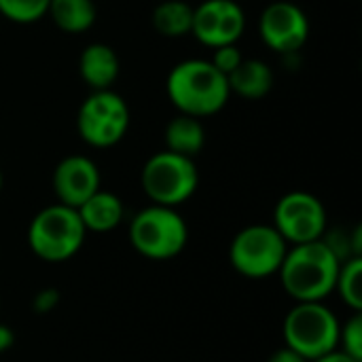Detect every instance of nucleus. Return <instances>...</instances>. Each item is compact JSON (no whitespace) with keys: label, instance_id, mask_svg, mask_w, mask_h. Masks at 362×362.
<instances>
[{"label":"nucleus","instance_id":"1","mask_svg":"<svg viewBox=\"0 0 362 362\" xmlns=\"http://www.w3.org/2000/svg\"><path fill=\"white\" fill-rule=\"evenodd\" d=\"M339 265L341 259L322 238L288 248L278 269V278L284 293L295 303L325 301L335 291Z\"/></svg>","mask_w":362,"mask_h":362},{"label":"nucleus","instance_id":"2","mask_svg":"<svg viewBox=\"0 0 362 362\" xmlns=\"http://www.w3.org/2000/svg\"><path fill=\"white\" fill-rule=\"evenodd\" d=\"M165 91L180 115L195 119L221 112L231 98L227 76L210 59H185L176 64L168 74Z\"/></svg>","mask_w":362,"mask_h":362},{"label":"nucleus","instance_id":"3","mask_svg":"<svg viewBox=\"0 0 362 362\" xmlns=\"http://www.w3.org/2000/svg\"><path fill=\"white\" fill-rule=\"evenodd\" d=\"M339 318L325 301H297L284 316V346L308 361H316L339 348Z\"/></svg>","mask_w":362,"mask_h":362},{"label":"nucleus","instance_id":"4","mask_svg":"<svg viewBox=\"0 0 362 362\" xmlns=\"http://www.w3.org/2000/svg\"><path fill=\"white\" fill-rule=\"evenodd\" d=\"M87 229L76 208L53 204L34 214L28 227V246L45 263L72 259L85 242Z\"/></svg>","mask_w":362,"mask_h":362},{"label":"nucleus","instance_id":"5","mask_svg":"<svg viewBox=\"0 0 362 362\" xmlns=\"http://www.w3.org/2000/svg\"><path fill=\"white\" fill-rule=\"evenodd\" d=\"M189 242V227L176 208L151 204L129 221V244L151 261L178 257Z\"/></svg>","mask_w":362,"mask_h":362},{"label":"nucleus","instance_id":"6","mask_svg":"<svg viewBox=\"0 0 362 362\" xmlns=\"http://www.w3.org/2000/svg\"><path fill=\"white\" fill-rule=\"evenodd\" d=\"M142 191L157 206L178 208L191 199L199 185V172L191 157L161 151L146 159L140 174Z\"/></svg>","mask_w":362,"mask_h":362},{"label":"nucleus","instance_id":"7","mask_svg":"<svg viewBox=\"0 0 362 362\" xmlns=\"http://www.w3.org/2000/svg\"><path fill=\"white\" fill-rule=\"evenodd\" d=\"M129 106L112 89L91 91L76 112V132L81 140L93 148H110L119 144L129 129Z\"/></svg>","mask_w":362,"mask_h":362},{"label":"nucleus","instance_id":"8","mask_svg":"<svg viewBox=\"0 0 362 362\" xmlns=\"http://www.w3.org/2000/svg\"><path fill=\"white\" fill-rule=\"evenodd\" d=\"M288 244L274 225H248L235 233L229 261L240 276L263 280L278 274Z\"/></svg>","mask_w":362,"mask_h":362},{"label":"nucleus","instance_id":"9","mask_svg":"<svg viewBox=\"0 0 362 362\" xmlns=\"http://www.w3.org/2000/svg\"><path fill=\"white\" fill-rule=\"evenodd\" d=\"M286 244H305L322 240L329 216L325 204L308 191H291L282 195L274 208V223Z\"/></svg>","mask_w":362,"mask_h":362},{"label":"nucleus","instance_id":"10","mask_svg":"<svg viewBox=\"0 0 362 362\" xmlns=\"http://www.w3.org/2000/svg\"><path fill=\"white\" fill-rule=\"evenodd\" d=\"M246 28V13L235 0H204L193 8L191 34L206 47L238 45Z\"/></svg>","mask_w":362,"mask_h":362},{"label":"nucleus","instance_id":"11","mask_svg":"<svg viewBox=\"0 0 362 362\" xmlns=\"http://www.w3.org/2000/svg\"><path fill=\"white\" fill-rule=\"evenodd\" d=\"M259 34L276 53H295L299 51L310 36V19L301 6L288 0H278L265 6L259 19Z\"/></svg>","mask_w":362,"mask_h":362},{"label":"nucleus","instance_id":"12","mask_svg":"<svg viewBox=\"0 0 362 362\" xmlns=\"http://www.w3.org/2000/svg\"><path fill=\"white\" fill-rule=\"evenodd\" d=\"M51 185L59 204L78 208L100 189V170L89 157L70 155L55 165Z\"/></svg>","mask_w":362,"mask_h":362},{"label":"nucleus","instance_id":"13","mask_svg":"<svg viewBox=\"0 0 362 362\" xmlns=\"http://www.w3.org/2000/svg\"><path fill=\"white\" fill-rule=\"evenodd\" d=\"M87 233H110L125 218V206L119 195L98 189L76 208Z\"/></svg>","mask_w":362,"mask_h":362},{"label":"nucleus","instance_id":"14","mask_svg":"<svg viewBox=\"0 0 362 362\" xmlns=\"http://www.w3.org/2000/svg\"><path fill=\"white\" fill-rule=\"evenodd\" d=\"M78 72L91 91L110 89L119 76V57L112 47L104 42H91L78 57Z\"/></svg>","mask_w":362,"mask_h":362},{"label":"nucleus","instance_id":"15","mask_svg":"<svg viewBox=\"0 0 362 362\" xmlns=\"http://www.w3.org/2000/svg\"><path fill=\"white\" fill-rule=\"evenodd\" d=\"M229 91L246 98V100H261L274 87V70L261 59H242L240 66L227 74Z\"/></svg>","mask_w":362,"mask_h":362},{"label":"nucleus","instance_id":"16","mask_svg":"<svg viewBox=\"0 0 362 362\" xmlns=\"http://www.w3.org/2000/svg\"><path fill=\"white\" fill-rule=\"evenodd\" d=\"M206 144V129L199 119L189 117V115H176L168 127H165V151L185 155V157H195L202 153Z\"/></svg>","mask_w":362,"mask_h":362},{"label":"nucleus","instance_id":"17","mask_svg":"<svg viewBox=\"0 0 362 362\" xmlns=\"http://www.w3.org/2000/svg\"><path fill=\"white\" fill-rule=\"evenodd\" d=\"M47 15L66 34L87 32L98 17L93 0H51Z\"/></svg>","mask_w":362,"mask_h":362},{"label":"nucleus","instance_id":"18","mask_svg":"<svg viewBox=\"0 0 362 362\" xmlns=\"http://www.w3.org/2000/svg\"><path fill=\"white\" fill-rule=\"evenodd\" d=\"M153 28L168 38H180L191 34L193 6L182 0H165L153 11Z\"/></svg>","mask_w":362,"mask_h":362},{"label":"nucleus","instance_id":"19","mask_svg":"<svg viewBox=\"0 0 362 362\" xmlns=\"http://www.w3.org/2000/svg\"><path fill=\"white\" fill-rule=\"evenodd\" d=\"M344 305L352 312H362V257H348L341 261L335 291Z\"/></svg>","mask_w":362,"mask_h":362},{"label":"nucleus","instance_id":"20","mask_svg":"<svg viewBox=\"0 0 362 362\" xmlns=\"http://www.w3.org/2000/svg\"><path fill=\"white\" fill-rule=\"evenodd\" d=\"M51 0H0V15L13 23H34L49 11Z\"/></svg>","mask_w":362,"mask_h":362},{"label":"nucleus","instance_id":"21","mask_svg":"<svg viewBox=\"0 0 362 362\" xmlns=\"http://www.w3.org/2000/svg\"><path fill=\"white\" fill-rule=\"evenodd\" d=\"M344 354L362 362V312H352V316L339 325V348Z\"/></svg>","mask_w":362,"mask_h":362},{"label":"nucleus","instance_id":"22","mask_svg":"<svg viewBox=\"0 0 362 362\" xmlns=\"http://www.w3.org/2000/svg\"><path fill=\"white\" fill-rule=\"evenodd\" d=\"M242 59H244V55L238 49V45H223V47H216L214 49V55H212L210 62H212V66L218 72H223L227 76V74H231L240 66Z\"/></svg>","mask_w":362,"mask_h":362},{"label":"nucleus","instance_id":"23","mask_svg":"<svg viewBox=\"0 0 362 362\" xmlns=\"http://www.w3.org/2000/svg\"><path fill=\"white\" fill-rule=\"evenodd\" d=\"M59 291L53 288V286H45L40 291L34 293L32 297V312L38 314V316H45V314H51L57 305H59Z\"/></svg>","mask_w":362,"mask_h":362},{"label":"nucleus","instance_id":"24","mask_svg":"<svg viewBox=\"0 0 362 362\" xmlns=\"http://www.w3.org/2000/svg\"><path fill=\"white\" fill-rule=\"evenodd\" d=\"M267 362H310V361H308V358H303L301 354H297L295 350H291V348L282 346V348H278V350H274V352L269 354Z\"/></svg>","mask_w":362,"mask_h":362},{"label":"nucleus","instance_id":"25","mask_svg":"<svg viewBox=\"0 0 362 362\" xmlns=\"http://www.w3.org/2000/svg\"><path fill=\"white\" fill-rule=\"evenodd\" d=\"M15 346V333L8 325H2L0 322V354L8 352L11 348Z\"/></svg>","mask_w":362,"mask_h":362},{"label":"nucleus","instance_id":"26","mask_svg":"<svg viewBox=\"0 0 362 362\" xmlns=\"http://www.w3.org/2000/svg\"><path fill=\"white\" fill-rule=\"evenodd\" d=\"M312 362H361V361H354L352 356L344 354L341 350H335V352L325 354V356H320V358H316V361H312Z\"/></svg>","mask_w":362,"mask_h":362},{"label":"nucleus","instance_id":"27","mask_svg":"<svg viewBox=\"0 0 362 362\" xmlns=\"http://www.w3.org/2000/svg\"><path fill=\"white\" fill-rule=\"evenodd\" d=\"M2 185H4V178H2V170H0V191H2Z\"/></svg>","mask_w":362,"mask_h":362}]
</instances>
